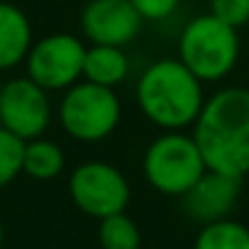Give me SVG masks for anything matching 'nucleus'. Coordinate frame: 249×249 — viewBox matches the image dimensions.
I'll return each mask as SVG.
<instances>
[{"label": "nucleus", "mask_w": 249, "mask_h": 249, "mask_svg": "<svg viewBox=\"0 0 249 249\" xmlns=\"http://www.w3.org/2000/svg\"><path fill=\"white\" fill-rule=\"evenodd\" d=\"M69 196L73 205L95 220L127 210L132 188L130 181L117 166L93 159L78 164L69 176Z\"/></svg>", "instance_id": "obj_6"}, {"label": "nucleus", "mask_w": 249, "mask_h": 249, "mask_svg": "<svg viewBox=\"0 0 249 249\" xmlns=\"http://www.w3.org/2000/svg\"><path fill=\"white\" fill-rule=\"evenodd\" d=\"M98 242L100 249H140L142 247V232L137 222L127 213H115L103 220H98Z\"/></svg>", "instance_id": "obj_15"}, {"label": "nucleus", "mask_w": 249, "mask_h": 249, "mask_svg": "<svg viewBox=\"0 0 249 249\" xmlns=\"http://www.w3.org/2000/svg\"><path fill=\"white\" fill-rule=\"evenodd\" d=\"M239 186H242V178H232L227 174L208 169L191 186V191L181 196L183 213L198 225H208V222L230 217V213L239 198Z\"/></svg>", "instance_id": "obj_10"}, {"label": "nucleus", "mask_w": 249, "mask_h": 249, "mask_svg": "<svg viewBox=\"0 0 249 249\" xmlns=\"http://www.w3.org/2000/svg\"><path fill=\"white\" fill-rule=\"evenodd\" d=\"M0 88H3V83H0Z\"/></svg>", "instance_id": "obj_20"}, {"label": "nucleus", "mask_w": 249, "mask_h": 249, "mask_svg": "<svg viewBox=\"0 0 249 249\" xmlns=\"http://www.w3.org/2000/svg\"><path fill=\"white\" fill-rule=\"evenodd\" d=\"M3 242H5V227H3V222H0V247H3Z\"/></svg>", "instance_id": "obj_19"}, {"label": "nucleus", "mask_w": 249, "mask_h": 249, "mask_svg": "<svg viewBox=\"0 0 249 249\" xmlns=\"http://www.w3.org/2000/svg\"><path fill=\"white\" fill-rule=\"evenodd\" d=\"M239 35L237 27L217 20L213 13L191 18L176 42L178 59L203 81H225L239 61Z\"/></svg>", "instance_id": "obj_3"}, {"label": "nucleus", "mask_w": 249, "mask_h": 249, "mask_svg": "<svg viewBox=\"0 0 249 249\" xmlns=\"http://www.w3.org/2000/svg\"><path fill=\"white\" fill-rule=\"evenodd\" d=\"M191 135L210 171L244 178L249 174V88L225 86L208 95Z\"/></svg>", "instance_id": "obj_1"}, {"label": "nucleus", "mask_w": 249, "mask_h": 249, "mask_svg": "<svg viewBox=\"0 0 249 249\" xmlns=\"http://www.w3.org/2000/svg\"><path fill=\"white\" fill-rule=\"evenodd\" d=\"M132 64L124 47H112V44H90L86 49V61H83V78L105 88H117L130 78Z\"/></svg>", "instance_id": "obj_12"}, {"label": "nucleus", "mask_w": 249, "mask_h": 249, "mask_svg": "<svg viewBox=\"0 0 249 249\" xmlns=\"http://www.w3.org/2000/svg\"><path fill=\"white\" fill-rule=\"evenodd\" d=\"M66 169V154L54 142L42 137L25 142V157H22V174H27L35 181H52L59 178Z\"/></svg>", "instance_id": "obj_13"}, {"label": "nucleus", "mask_w": 249, "mask_h": 249, "mask_svg": "<svg viewBox=\"0 0 249 249\" xmlns=\"http://www.w3.org/2000/svg\"><path fill=\"white\" fill-rule=\"evenodd\" d=\"M210 13L239 30L249 22V0H210Z\"/></svg>", "instance_id": "obj_17"}, {"label": "nucleus", "mask_w": 249, "mask_h": 249, "mask_svg": "<svg viewBox=\"0 0 249 249\" xmlns=\"http://www.w3.org/2000/svg\"><path fill=\"white\" fill-rule=\"evenodd\" d=\"M130 3L144 22H164L181 8V0H130Z\"/></svg>", "instance_id": "obj_18"}, {"label": "nucleus", "mask_w": 249, "mask_h": 249, "mask_svg": "<svg viewBox=\"0 0 249 249\" xmlns=\"http://www.w3.org/2000/svg\"><path fill=\"white\" fill-rule=\"evenodd\" d=\"M142 25L130 0H88L81 10V35L90 44L127 47L140 37Z\"/></svg>", "instance_id": "obj_9"}, {"label": "nucleus", "mask_w": 249, "mask_h": 249, "mask_svg": "<svg viewBox=\"0 0 249 249\" xmlns=\"http://www.w3.org/2000/svg\"><path fill=\"white\" fill-rule=\"evenodd\" d=\"M86 49L88 47L83 39L69 32L39 37L25 59V76H30L49 93H64L83 78Z\"/></svg>", "instance_id": "obj_7"}, {"label": "nucleus", "mask_w": 249, "mask_h": 249, "mask_svg": "<svg viewBox=\"0 0 249 249\" xmlns=\"http://www.w3.org/2000/svg\"><path fill=\"white\" fill-rule=\"evenodd\" d=\"M56 120L61 130L83 144H98L115 135L122 120V100L115 88H105L81 78L64 90Z\"/></svg>", "instance_id": "obj_5"}, {"label": "nucleus", "mask_w": 249, "mask_h": 249, "mask_svg": "<svg viewBox=\"0 0 249 249\" xmlns=\"http://www.w3.org/2000/svg\"><path fill=\"white\" fill-rule=\"evenodd\" d=\"M205 171L203 152L188 130H164L147 144L142 157V174L161 196L181 198Z\"/></svg>", "instance_id": "obj_4"}, {"label": "nucleus", "mask_w": 249, "mask_h": 249, "mask_svg": "<svg viewBox=\"0 0 249 249\" xmlns=\"http://www.w3.org/2000/svg\"><path fill=\"white\" fill-rule=\"evenodd\" d=\"M35 44L32 22L22 8L0 0V71L25 66V59Z\"/></svg>", "instance_id": "obj_11"}, {"label": "nucleus", "mask_w": 249, "mask_h": 249, "mask_svg": "<svg viewBox=\"0 0 249 249\" xmlns=\"http://www.w3.org/2000/svg\"><path fill=\"white\" fill-rule=\"evenodd\" d=\"M205 83L178 56L152 61L135 83L140 112L161 132L191 130L205 105Z\"/></svg>", "instance_id": "obj_2"}, {"label": "nucleus", "mask_w": 249, "mask_h": 249, "mask_svg": "<svg viewBox=\"0 0 249 249\" xmlns=\"http://www.w3.org/2000/svg\"><path fill=\"white\" fill-rule=\"evenodd\" d=\"M54 117L52 93L30 76H15L0 88V124L22 142L42 137Z\"/></svg>", "instance_id": "obj_8"}, {"label": "nucleus", "mask_w": 249, "mask_h": 249, "mask_svg": "<svg viewBox=\"0 0 249 249\" xmlns=\"http://www.w3.org/2000/svg\"><path fill=\"white\" fill-rule=\"evenodd\" d=\"M25 142L0 124V191L22 174Z\"/></svg>", "instance_id": "obj_16"}, {"label": "nucleus", "mask_w": 249, "mask_h": 249, "mask_svg": "<svg viewBox=\"0 0 249 249\" xmlns=\"http://www.w3.org/2000/svg\"><path fill=\"white\" fill-rule=\"evenodd\" d=\"M193 249H249V227L230 217L200 225Z\"/></svg>", "instance_id": "obj_14"}]
</instances>
